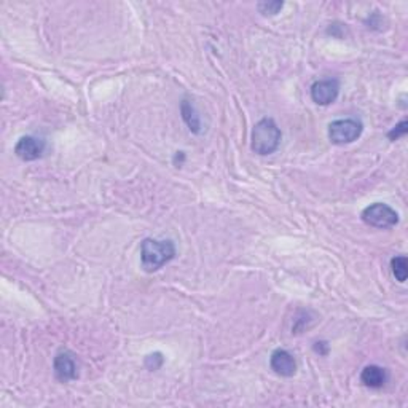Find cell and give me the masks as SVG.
I'll return each mask as SVG.
<instances>
[{
    "instance_id": "obj_1",
    "label": "cell",
    "mask_w": 408,
    "mask_h": 408,
    "mask_svg": "<svg viewBox=\"0 0 408 408\" xmlns=\"http://www.w3.org/2000/svg\"><path fill=\"white\" fill-rule=\"evenodd\" d=\"M176 246L171 239L145 238L140 243V265L147 273H155L176 258Z\"/></svg>"
},
{
    "instance_id": "obj_2",
    "label": "cell",
    "mask_w": 408,
    "mask_h": 408,
    "mask_svg": "<svg viewBox=\"0 0 408 408\" xmlns=\"http://www.w3.org/2000/svg\"><path fill=\"white\" fill-rule=\"evenodd\" d=\"M281 140L282 133L273 118L265 116V118L257 121L255 126L252 128L250 148L252 152L257 155H262V157L273 155L277 148H280Z\"/></svg>"
},
{
    "instance_id": "obj_3",
    "label": "cell",
    "mask_w": 408,
    "mask_h": 408,
    "mask_svg": "<svg viewBox=\"0 0 408 408\" xmlns=\"http://www.w3.org/2000/svg\"><path fill=\"white\" fill-rule=\"evenodd\" d=\"M364 125L358 118H340L329 125V139L335 145L353 144L360 138Z\"/></svg>"
},
{
    "instance_id": "obj_4",
    "label": "cell",
    "mask_w": 408,
    "mask_h": 408,
    "mask_svg": "<svg viewBox=\"0 0 408 408\" xmlns=\"http://www.w3.org/2000/svg\"><path fill=\"white\" fill-rule=\"evenodd\" d=\"M360 217L364 220V224L378 230L392 228V226H396L399 224L397 211L385 203H373L370 206H367L365 209L362 211Z\"/></svg>"
},
{
    "instance_id": "obj_5",
    "label": "cell",
    "mask_w": 408,
    "mask_h": 408,
    "mask_svg": "<svg viewBox=\"0 0 408 408\" xmlns=\"http://www.w3.org/2000/svg\"><path fill=\"white\" fill-rule=\"evenodd\" d=\"M340 82L336 79H326L314 82L311 85V99L317 106H330L338 98Z\"/></svg>"
},
{
    "instance_id": "obj_6",
    "label": "cell",
    "mask_w": 408,
    "mask_h": 408,
    "mask_svg": "<svg viewBox=\"0 0 408 408\" xmlns=\"http://www.w3.org/2000/svg\"><path fill=\"white\" fill-rule=\"evenodd\" d=\"M53 370L55 377L62 383H69V381L79 378V365H77L74 354L67 351H61L55 355Z\"/></svg>"
},
{
    "instance_id": "obj_7",
    "label": "cell",
    "mask_w": 408,
    "mask_h": 408,
    "mask_svg": "<svg viewBox=\"0 0 408 408\" xmlns=\"http://www.w3.org/2000/svg\"><path fill=\"white\" fill-rule=\"evenodd\" d=\"M270 367L276 375H280V377L284 378H292L297 373V360L294 358V354L282 348H277L271 353Z\"/></svg>"
},
{
    "instance_id": "obj_8",
    "label": "cell",
    "mask_w": 408,
    "mask_h": 408,
    "mask_svg": "<svg viewBox=\"0 0 408 408\" xmlns=\"http://www.w3.org/2000/svg\"><path fill=\"white\" fill-rule=\"evenodd\" d=\"M45 140L35 138V136H23L15 145V155L23 161H35L42 158Z\"/></svg>"
},
{
    "instance_id": "obj_9",
    "label": "cell",
    "mask_w": 408,
    "mask_h": 408,
    "mask_svg": "<svg viewBox=\"0 0 408 408\" xmlns=\"http://www.w3.org/2000/svg\"><path fill=\"white\" fill-rule=\"evenodd\" d=\"M390 375H387V370L380 365H367L364 367V370L360 372V381L362 385L370 387V390H381L386 383Z\"/></svg>"
},
{
    "instance_id": "obj_10",
    "label": "cell",
    "mask_w": 408,
    "mask_h": 408,
    "mask_svg": "<svg viewBox=\"0 0 408 408\" xmlns=\"http://www.w3.org/2000/svg\"><path fill=\"white\" fill-rule=\"evenodd\" d=\"M180 114H182V120L192 133L199 134L203 131L202 129V116L198 115L195 106H193V102L189 99H184L180 102Z\"/></svg>"
},
{
    "instance_id": "obj_11",
    "label": "cell",
    "mask_w": 408,
    "mask_h": 408,
    "mask_svg": "<svg viewBox=\"0 0 408 408\" xmlns=\"http://www.w3.org/2000/svg\"><path fill=\"white\" fill-rule=\"evenodd\" d=\"M391 271L392 276L399 282H405L408 277V258L405 255H396L391 258Z\"/></svg>"
},
{
    "instance_id": "obj_12",
    "label": "cell",
    "mask_w": 408,
    "mask_h": 408,
    "mask_svg": "<svg viewBox=\"0 0 408 408\" xmlns=\"http://www.w3.org/2000/svg\"><path fill=\"white\" fill-rule=\"evenodd\" d=\"M284 2L281 0H268V2H258L257 10L262 13L263 16H276L277 13L282 10Z\"/></svg>"
},
{
    "instance_id": "obj_13",
    "label": "cell",
    "mask_w": 408,
    "mask_h": 408,
    "mask_svg": "<svg viewBox=\"0 0 408 408\" xmlns=\"http://www.w3.org/2000/svg\"><path fill=\"white\" fill-rule=\"evenodd\" d=\"M144 364L145 367L148 368L150 372H155V370H160L161 367H163L165 364V358H163V354L161 353H153V354H148L145 360H144Z\"/></svg>"
},
{
    "instance_id": "obj_14",
    "label": "cell",
    "mask_w": 408,
    "mask_h": 408,
    "mask_svg": "<svg viewBox=\"0 0 408 408\" xmlns=\"http://www.w3.org/2000/svg\"><path fill=\"white\" fill-rule=\"evenodd\" d=\"M408 133V121L402 120L399 123V125L394 126L390 133H387V139L390 140H397L400 138H404V136Z\"/></svg>"
},
{
    "instance_id": "obj_15",
    "label": "cell",
    "mask_w": 408,
    "mask_h": 408,
    "mask_svg": "<svg viewBox=\"0 0 408 408\" xmlns=\"http://www.w3.org/2000/svg\"><path fill=\"white\" fill-rule=\"evenodd\" d=\"M314 351L319 353L321 355H327L329 354L327 341H317V343H314Z\"/></svg>"
}]
</instances>
